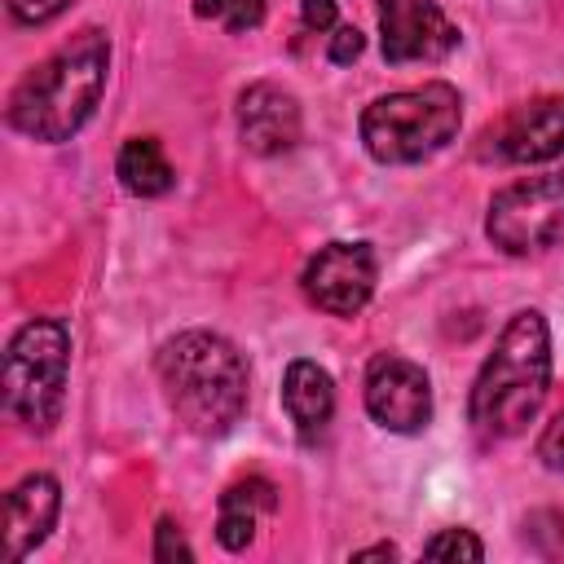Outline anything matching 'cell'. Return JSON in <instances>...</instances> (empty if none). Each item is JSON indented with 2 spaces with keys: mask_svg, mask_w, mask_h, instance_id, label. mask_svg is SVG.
Returning a JSON list of instances; mask_svg holds the SVG:
<instances>
[{
  "mask_svg": "<svg viewBox=\"0 0 564 564\" xmlns=\"http://www.w3.org/2000/svg\"><path fill=\"white\" fill-rule=\"evenodd\" d=\"M366 410L388 432H423L432 419V383L423 366L397 352H375L366 366Z\"/></svg>",
  "mask_w": 564,
  "mask_h": 564,
  "instance_id": "ba28073f",
  "label": "cell"
},
{
  "mask_svg": "<svg viewBox=\"0 0 564 564\" xmlns=\"http://www.w3.org/2000/svg\"><path fill=\"white\" fill-rule=\"evenodd\" d=\"M282 410L295 423V436L304 445L322 441V432L330 427V414H335V379L317 361L295 357L282 375Z\"/></svg>",
  "mask_w": 564,
  "mask_h": 564,
  "instance_id": "4fadbf2b",
  "label": "cell"
},
{
  "mask_svg": "<svg viewBox=\"0 0 564 564\" xmlns=\"http://www.w3.org/2000/svg\"><path fill=\"white\" fill-rule=\"evenodd\" d=\"M110 66V40L106 31L88 26L70 35L53 57H44L35 70L22 75V84L9 93V123L44 145L70 141L97 110Z\"/></svg>",
  "mask_w": 564,
  "mask_h": 564,
  "instance_id": "6da1fadb",
  "label": "cell"
},
{
  "mask_svg": "<svg viewBox=\"0 0 564 564\" xmlns=\"http://www.w3.org/2000/svg\"><path fill=\"white\" fill-rule=\"evenodd\" d=\"M159 383L172 414L194 436H225L247 414V361L216 330H181L159 357Z\"/></svg>",
  "mask_w": 564,
  "mask_h": 564,
  "instance_id": "3957f363",
  "label": "cell"
},
{
  "mask_svg": "<svg viewBox=\"0 0 564 564\" xmlns=\"http://www.w3.org/2000/svg\"><path fill=\"white\" fill-rule=\"evenodd\" d=\"M361 48H366V35H361L357 26H335V31H330V44H326V57H330L335 66H348V62L361 57Z\"/></svg>",
  "mask_w": 564,
  "mask_h": 564,
  "instance_id": "ffe728a7",
  "label": "cell"
},
{
  "mask_svg": "<svg viewBox=\"0 0 564 564\" xmlns=\"http://www.w3.org/2000/svg\"><path fill=\"white\" fill-rule=\"evenodd\" d=\"M75 0H9V18L18 26H44L53 22L57 13H66Z\"/></svg>",
  "mask_w": 564,
  "mask_h": 564,
  "instance_id": "d6986e66",
  "label": "cell"
},
{
  "mask_svg": "<svg viewBox=\"0 0 564 564\" xmlns=\"http://www.w3.org/2000/svg\"><path fill=\"white\" fill-rule=\"evenodd\" d=\"M375 251L370 242H326L308 264H304V295L330 317H357L370 295H375Z\"/></svg>",
  "mask_w": 564,
  "mask_h": 564,
  "instance_id": "52a82bcc",
  "label": "cell"
},
{
  "mask_svg": "<svg viewBox=\"0 0 564 564\" xmlns=\"http://www.w3.org/2000/svg\"><path fill=\"white\" fill-rule=\"evenodd\" d=\"M278 507V489L264 476H247L220 494V520H216V542L225 551H247L256 538L260 516Z\"/></svg>",
  "mask_w": 564,
  "mask_h": 564,
  "instance_id": "5bb4252c",
  "label": "cell"
},
{
  "mask_svg": "<svg viewBox=\"0 0 564 564\" xmlns=\"http://www.w3.org/2000/svg\"><path fill=\"white\" fill-rule=\"evenodd\" d=\"M485 234L507 256H533L564 234V167L502 185L489 198Z\"/></svg>",
  "mask_w": 564,
  "mask_h": 564,
  "instance_id": "8992f818",
  "label": "cell"
},
{
  "mask_svg": "<svg viewBox=\"0 0 564 564\" xmlns=\"http://www.w3.org/2000/svg\"><path fill=\"white\" fill-rule=\"evenodd\" d=\"M115 172H119L123 189L137 194V198H159V194H167L172 181H176V172H172V163H167V154H163V145H159L154 137H132V141H123V150H119V159H115Z\"/></svg>",
  "mask_w": 564,
  "mask_h": 564,
  "instance_id": "9a60e30c",
  "label": "cell"
},
{
  "mask_svg": "<svg viewBox=\"0 0 564 564\" xmlns=\"http://www.w3.org/2000/svg\"><path fill=\"white\" fill-rule=\"evenodd\" d=\"M194 13L220 22L229 35H247L264 22V0H194Z\"/></svg>",
  "mask_w": 564,
  "mask_h": 564,
  "instance_id": "2e32d148",
  "label": "cell"
},
{
  "mask_svg": "<svg viewBox=\"0 0 564 564\" xmlns=\"http://www.w3.org/2000/svg\"><path fill=\"white\" fill-rule=\"evenodd\" d=\"M427 560H485V542L471 529H441L436 538L423 542Z\"/></svg>",
  "mask_w": 564,
  "mask_h": 564,
  "instance_id": "e0dca14e",
  "label": "cell"
},
{
  "mask_svg": "<svg viewBox=\"0 0 564 564\" xmlns=\"http://www.w3.org/2000/svg\"><path fill=\"white\" fill-rule=\"evenodd\" d=\"M66 370L70 335L57 317H35L13 330L4 348V405L26 432L44 436L57 427L66 405Z\"/></svg>",
  "mask_w": 564,
  "mask_h": 564,
  "instance_id": "5b68a950",
  "label": "cell"
},
{
  "mask_svg": "<svg viewBox=\"0 0 564 564\" xmlns=\"http://www.w3.org/2000/svg\"><path fill=\"white\" fill-rule=\"evenodd\" d=\"M352 560H397V546H392V542H379V546L352 551Z\"/></svg>",
  "mask_w": 564,
  "mask_h": 564,
  "instance_id": "603a6c76",
  "label": "cell"
},
{
  "mask_svg": "<svg viewBox=\"0 0 564 564\" xmlns=\"http://www.w3.org/2000/svg\"><path fill=\"white\" fill-rule=\"evenodd\" d=\"M57 511H62L57 480L48 471L22 476L9 489V502H4V551H9V560H26L48 538V529L57 524Z\"/></svg>",
  "mask_w": 564,
  "mask_h": 564,
  "instance_id": "7c38bea8",
  "label": "cell"
},
{
  "mask_svg": "<svg viewBox=\"0 0 564 564\" xmlns=\"http://www.w3.org/2000/svg\"><path fill=\"white\" fill-rule=\"evenodd\" d=\"M300 22L308 31H335L339 26V9H335V0H300Z\"/></svg>",
  "mask_w": 564,
  "mask_h": 564,
  "instance_id": "7402d4cb",
  "label": "cell"
},
{
  "mask_svg": "<svg viewBox=\"0 0 564 564\" xmlns=\"http://www.w3.org/2000/svg\"><path fill=\"white\" fill-rule=\"evenodd\" d=\"M379 48L388 66L441 62L458 48V26L436 0H379Z\"/></svg>",
  "mask_w": 564,
  "mask_h": 564,
  "instance_id": "9c48e42d",
  "label": "cell"
},
{
  "mask_svg": "<svg viewBox=\"0 0 564 564\" xmlns=\"http://www.w3.org/2000/svg\"><path fill=\"white\" fill-rule=\"evenodd\" d=\"M463 128V97L454 84L432 79L375 97L361 110V145L375 163H423L441 154Z\"/></svg>",
  "mask_w": 564,
  "mask_h": 564,
  "instance_id": "277c9868",
  "label": "cell"
},
{
  "mask_svg": "<svg viewBox=\"0 0 564 564\" xmlns=\"http://www.w3.org/2000/svg\"><path fill=\"white\" fill-rule=\"evenodd\" d=\"M546 392H551V330L538 308H520L502 326L494 352L485 357L471 383L467 419L485 441H507L538 419Z\"/></svg>",
  "mask_w": 564,
  "mask_h": 564,
  "instance_id": "7a4b0ae2",
  "label": "cell"
},
{
  "mask_svg": "<svg viewBox=\"0 0 564 564\" xmlns=\"http://www.w3.org/2000/svg\"><path fill=\"white\" fill-rule=\"evenodd\" d=\"M154 560H159V564H176V560L189 564V560H194V551H189L181 524H172V520H159V524H154Z\"/></svg>",
  "mask_w": 564,
  "mask_h": 564,
  "instance_id": "ac0fdd59",
  "label": "cell"
},
{
  "mask_svg": "<svg viewBox=\"0 0 564 564\" xmlns=\"http://www.w3.org/2000/svg\"><path fill=\"white\" fill-rule=\"evenodd\" d=\"M300 128H304V119H300L295 93H286L282 84H269V79L242 88V97H238V137L251 154H264V159L286 154L300 141Z\"/></svg>",
  "mask_w": 564,
  "mask_h": 564,
  "instance_id": "8fae6325",
  "label": "cell"
},
{
  "mask_svg": "<svg viewBox=\"0 0 564 564\" xmlns=\"http://www.w3.org/2000/svg\"><path fill=\"white\" fill-rule=\"evenodd\" d=\"M489 150L502 163H546L564 154V97H538L502 115L498 128H489Z\"/></svg>",
  "mask_w": 564,
  "mask_h": 564,
  "instance_id": "30bf717a",
  "label": "cell"
},
{
  "mask_svg": "<svg viewBox=\"0 0 564 564\" xmlns=\"http://www.w3.org/2000/svg\"><path fill=\"white\" fill-rule=\"evenodd\" d=\"M538 458L551 471H564V414H555L538 436Z\"/></svg>",
  "mask_w": 564,
  "mask_h": 564,
  "instance_id": "44dd1931",
  "label": "cell"
}]
</instances>
